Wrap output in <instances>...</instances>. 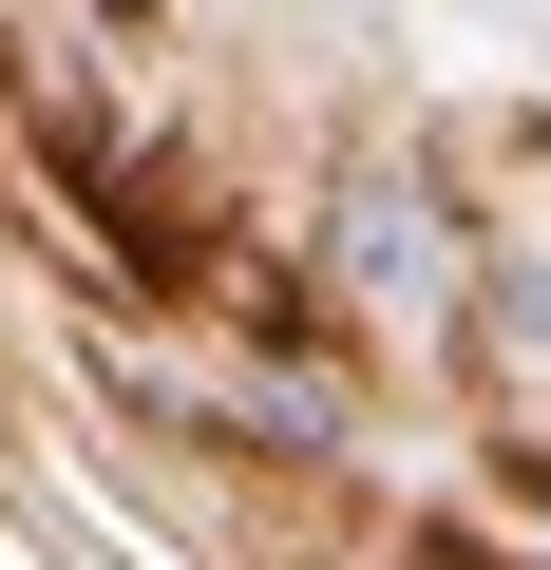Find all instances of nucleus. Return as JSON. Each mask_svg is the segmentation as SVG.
Instances as JSON below:
<instances>
[{
	"mask_svg": "<svg viewBox=\"0 0 551 570\" xmlns=\"http://www.w3.org/2000/svg\"><path fill=\"white\" fill-rule=\"evenodd\" d=\"M343 285H362V305H437V209L419 190H362L343 209Z\"/></svg>",
	"mask_w": 551,
	"mask_h": 570,
	"instance_id": "f257e3e1",
	"label": "nucleus"
}]
</instances>
